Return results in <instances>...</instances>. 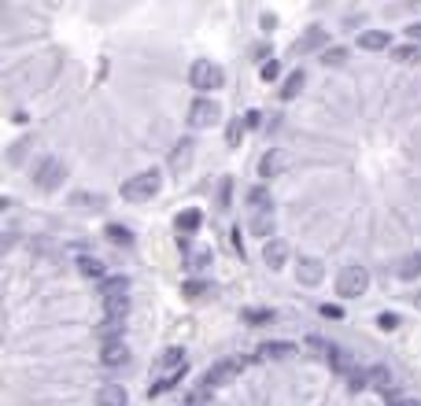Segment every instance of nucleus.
Here are the masks:
<instances>
[{
  "label": "nucleus",
  "instance_id": "obj_18",
  "mask_svg": "<svg viewBox=\"0 0 421 406\" xmlns=\"http://www.w3.org/2000/svg\"><path fill=\"white\" fill-rule=\"evenodd\" d=\"M78 270H82V277H89V281H108V270H104V263L97 255H82L78 259Z\"/></svg>",
  "mask_w": 421,
  "mask_h": 406
},
{
  "label": "nucleus",
  "instance_id": "obj_40",
  "mask_svg": "<svg viewBox=\"0 0 421 406\" xmlns=\"http://www.w3.org/2000/svg\"><path fill=\"white\" fill-rule=\"evenodd\" d=\"M278 74H281V63H278V59H266V63L259 67V78H262V82H273Z\"/></svg>",
  "mask_w": 421,
  "mask_h": 406
},
{
  "label": "nucleus",
  "instance_id": "obj_35",
  "mask_svg": "<svg viewBox=\"0 0 421 406\" xmlns=\"http://www.w3.org/2000/svg\"><path fill=\"white\" fill-rule=\"evenodd\" d=\"M392 56H396L399 63H418V59H421V45H399Z\"/></svg>",
  "mask_w": 421,
  "mask_h": 406
},
{
  "label": "nucleus",
  "instance_id": "obj_13",
  "mask_svg": "<svg viewBox=\"0 0 421 406\" xmlns=\"http://www.w3.org/2000/svg\"><path fill=\"white\" fill-rule=\"evenodd\" d=\"M200 226H204V211H196V207H189V211H178V218H174V229L181 233V237H192Z\"/></svg>",
  "mask_w": 421,
  "mask_h": 406
},
{
  "label": "nucleus",
  "instance_id": "obj_42",
  "mask_svg": "<svg viewBox=\"0 0 421 406\" xmlns=\"http://www.w3.org/2000/svg\"><path fill=\"white\" fill-rule=\"evenodd\" d=\"M322 318H333L336 321V318H344V310H340L336 303H322Z\"/></svg>",
  "mask_w": 421,
  "mask_h": 406
},
{
  "label": "nucleus",
  "instance_id": "obj_19",
  "mask_svg": "<svg viewBox=\"0 0 421 406\" xmlns=\"http://www.w3.org/2000/svg\"><path fill=\"white\" fill-rule=\"evenodd\" d=\"M104 237H108L115 247H134V229H129V226H118V222H108Z\"/></svg>",
  "mask_w": 421,
  "mask_h": 406
},
{
  "label": "nucleus",
  "instance_id": "obj_11",
  "mask_svg": "<svg viewBox=\"0 0 421 406\" xmlns=\"http://www.w3.org/2000/svg\"><path fill=\"white\" fill-rule=\"evenodd\" d=\"M100 362H104V365H126V362H129V347H126V340H104V347H100Z\"/></svg>",
  "mask_w": 421,
  "mask_h": 406
},
{
  "label": "nucleus",
  "instance_id": "obj_2",
  "mask_svg": "<svg viewBox=\"0 0 421 406\" xmlns=\"http://www.w3.org/2000/svg\"><path fill=\"white\" fill-rule=\"evenodd\" d=\"M189 82L192 89H200V93H215V89L226 85V71L218 67V63H210V59H196L192 67H189Z\"/></svg>",
  "mask_w": 421,
  "mask_h": 406
},
{
  "label": "nucleus",
  "instance_id": "obj_5",
  "mask_svg": "<svg viewBox=\"0 0 421 406\" xmlns=\"http://www.w3.org/2000/svg\"><path fill=\"white\" fill-rule=\"evenodd\" d=\"M248 362H252V358H222V362H215V365H210V370L204 373V388L210 391V388H218V384L233 381V377L241 373Z\"/></svg>",
  "mask_w": 421,
  "mask_h": 406
},
{
  "label": "nucleus",
  "instance_id": "obj_4",
  "mask_svg": "<svg viewBox=\"0 0 421 406\" xmlns=\"http://www.w3.org/2000/svg\"><path fill=\"white\" fill-rule=\"evenodd\" d=\"M63 177H67V166H63L56 155L41 159V163H37V170H34V181H37V189H41V192L59 189V185H63Z\"/></svg>",
  "mask_w": 421,
  "mask_h": 406
},
{
  "label": "nucleus",
  "instance_id": "obj_22",
  "mask_svg": "<svg viewBox=\"0 0 421 406\" xmlns=\"http://www.w3.org/2000/svg\"><path fill=\"white\" fill-rule=\"evenodd\" d=\"M181 377H185V365H181V370H174V373H166V377H159V381H155L152 388H148V399H155V396H166L170 388H178V381Z\"/></svg>",
  "mask_w": 421,
  "mask_h": 406
},
{
  "label": "nucleus",
  "instance_id": "obj_20",
  "mask_svg": "<svg viewBox=\"0 0 421 406\" xmlns=\"http://www.w3.org/2000/svg\"><path fill=\"white\" fill-rule=\"evenodd\" d=\"M259 355L262 358H288V355H296V344H288V340H266L259 347Z\"/></svg>",
  "mask_w": 421,
  "mask_h": 406
},
{
  "label": "nucleus",
  "instance_id": "obj_29",
  "mask_svg": "<svg viewBox=\"0 0 421 406\" xmlns=\"http://www.w3.org/2000/svg\"><path fill=\"white\" fill-rule=\"evenodd\" d=\"M304 82H307V74H304V71H292V74H288V78H285V89H281V100H292V96L299 93V89H304Z\"/></svg>",
  "mask_w": 421,
  "mask_h": 406
},
{
  "label": "nucleus",
  "instance_id": "obj_34",
  "mask_svg": "<svg viewBox=\"0 0 421 406\" xmlns=\"http://www.w3.org/2000/svg\"><path fill=\"white\" fill-rule=\"evenodd\" d=\"M104 310L115 314V318H126V310H129V296H118V299H104Z\"/></svg>",
  "mask_w": 421,
  "mask_h": 406
},
{
  "label": "nucleus",
  "instance_id": "obj_33",
  "mask_svg": "<svg viewBox=\"0 0 421 406\" xmlns=\"http://www.w3.org/2000/svg\"><path fill=\"white\" fill-rule=\"evenodd\" d=\"M348 384H351V391H362V388H370V370H362V365H355V370L348 373Z\"/></svg>",
  "mask_w": 421,
  "mask_h": 406
},
{
  "label": "nucleus",
  "instance_id": "obj_32",
  "mask_svg": "<svg viewBox=\"0 0 421 406\" xmlns=\"http://www.w3.org/2000/svg\"><path fill=\"white\" fill-rule=\"evenodd\" d=\"M244 133H248V122H244V119H233V122L226 126V144H229V148H236V144L244 140Z\"/></svg>",
  "mask_w": 421,
  "mask_h": 406
},
{
  "label": "nucleus",
  "instance_id": "obj_41",
  "mask_svg": "<svg viewBox=\"0 0 421 406\" xmlns=\"http://www.w3.org/2000/svg\"><path fill=\"white\" fill-rule=\"evenodd\" d=\"M307 347H311V351H318V355H329V351H333L336 344H329L325 336H307Z\"/></svg>",
  "mask_w": 421,
  "mask_h": 406
},
{
  "label": "nucleus",
  "instance_id": "obj_24",
  "mask_svg": "<svg viewBox=\"0 0 421 406\" xmlns=\"http://www.w3.org/2000/svg\"><path fill=\"white\" fill-rule=\"evenodd\" d=\"M71 207H78V211H100L104 196H97V192H74L71 196Z\"/></svg>",
  "mask_w": 421,
  "mask_h": 406
},
{
  "label": "nucleus",
  "instance_id": "obj_30",
  "mask_svg": "<svg viewBox=\"0 0 421 406\" xmlns=\"http://www.w3.org/2000/svg\"><path fill=\"white\" fill-rule=\"evenodd\" d=\"M329 362H333L336 373H351V370H355V362H351V355H348L344 347H333V351H329Z\"/></svg>",
  "mask_w": 421,
  "mask_h": 406
},
{
  "label": "nucleus",
  "instance_id": "obj_31",
  "mask_svg": "<svg viewBox=\"0 0 421 406\" xmlns=\"http://www.w3.org/2000/svg\"><path fill=\"white\" fill-rule=\"evenodd\" d=\"M159 365H166L170 373L181 370V365H185V351H181V347H166V351H163V358H159Z\"/></svg>",
  "mask_w": 421,
  "mask_h": 406
},
{
  "label": "nucleus",
  "instance_id": "obj_43",
  "mask_svg": "<svg viewBox=\"0 0 421 406\" xmlns=\"http://www.w3.org/2000/svg\"><path fill=\"white\" fill-rule=\"evenodd\" d=\"M406 37H411V45H421V22H411V26H406Z\"/></svg>",
  "mask_w": 421,
  "mask_h": 406
},
{
  "label": "nucleus",
  "instance_id": "obj_38",
  "mask_svg": "<svg viewBox=\"0 0 421 406\" xmlns=\"http://www.w3.org/2000/svg\"><path fill=\"white\" fill-rule=\"evenodd\" d=\"M344 59H348V48H325L322 52V63H329V67H340Z\"/></svg>",
  "mask_w": 421,
  "mask_h": 406
},
{
  "label": "nucleus",
  "instance_id": "obj_12",
  "mask_svg": "<svg viewBox=\"0 0 421 406\" xmlns=\"http://www.w3.org/2000/svg\"><path fill=\"white\" fill-rule=\"evenodd\" d=\"M296 277L299 281H304V284H318L322 277H325V266L318 263V259H299V263H296Z\"/></svg>",
  "mask_w": 421,
  "mask_h": 406
},
{
  "label": "nucleus",
  "instance_id": "obj_7",
  "mask_svg": "<svg viewBox=\"0 0 421 406\" xmlns=\"http://www.w3.org/2000/svg\"><path fill=\"white\" fill-rule=\"evenodd\" d=\"M192 155H196V140H192V137H181V140L174 144V152H170L166 166L174 170V174H185V170L192 166Z\"/></svg>",
  "mask_w": 421,
  "mask_h": 406
},
{
  "label": "nucleus",
  "instance_id": "obj_15",
  "mask_svg": "<svg viewBox=\"0 0 421 406\" xmlns=\"http://www.w3.org/2000/svg\"><path fill=\"white\" fill-rule=\"evenodd\" d=\"M118 296H129V277L115 273V277L100 281V299H118Z\"/></svg>",
  "mask_w": 421,
  "mask_h": 406
},
{
  "label": "nucleus",
  "instance_id": "obj_8",
  "mask_svg": "<svg viewBox=\"0 0 421 406\" xmlns=\"http://www.w3.org/2000/svg\"><path fill=\"white\" fill-rule=\"evenodd\" d=\"M288 163H292V159H288L285 148H270V152L259 159V177H266V181H270V177H281V170H285Z\"/></svg>",
  "mask_w": 421,
  "mask_h": 406
},
{
  "label": "nucleus",
  "instance_id": "obj_36",
  "mask_svg": "<svg viewBox=\"0 0 421 406\" xmlns=\"http://www.w3.org/2000/svg\"><path fill=\"white\" fill-rule=\"evenodd\" d=\"M181 292H185L189 299H204V296L210 292V284H207V281H196V277H192V281H185V288H181Z\"/></svg>",
  "mask_w": 421,
  "mask_h": 406
},
{
  "label": "nucleus",
  "instance_id": "obj_26",
  "mask_svg": "<svg viewBox=\"0 0 421 406\" xmlns=\"http://www.w3.org/2000/svg\"><path fill=\"white\" fill-rule=\"evenodd\" d=\"M252 233H255V237H262V244L273 240V215L270 211L266 215H255L252 218Z\"/></svg>",
  "mask_w": 421,
  "mask_h": 406
},
{
  "label": "nucleus",
  "instance_id": "obj_44",
  "mask_svg": "<svg viewBox=\"0 0 421 406\" xmlns=\"http://www.w3.org/2000/svg\"><path fill=\"white\" fill-rule=\"evenodd\" d=\"M244 122H248V129H255V126L262 122V111H248V115H244Z\"/></svg>",
  "mask_w": 421,
  "mask_h": 406
},
{
  "label": "nucleus",
  "instance_id": "obj_3",
  "mask_svg": "<svg viewBox=\"0 0 421 406\" xmlns=\"http://www.w3.org/2000/svg\"><path fill=\"white\" fill-rule=\"evenodd\" d=\"M366 288H370V273H366V266L351 263L336 273V296L340 299H359L366 296Z\"/></svg>",
  "mask_w": 421,
  "mask_h": 406
},
{
  "label": "nucleus",
  "instance_id": "obj_10",
  "mask_svg": "<svg viewBox=\"0 0 421 406\" xmlns=\"http://www.w3.org/2000/svg\"><path fill=\"white\" fill-rule=\"evenodd\" d=\"M262 263H266L270 270H285V263H288V244L285 240H266L262 244Z\"/></svg>",
  "mask_w": 421,
  "mask_h": 406
},
{
  "label": "nucleus",
  "instance_id": "obj_46",
  "mask_svg": "<svg viewBox=\"0 0 421 406\" xmlns=\"http://www.w3.org/2000/svg\"><path fill=\"white\" fill-rule=\"evenodd\" d=\"M418 303H421V296H418Z\"/></svg>",
  "mask_w": 421,
  "mask_h": 406
},
{
  "label": "nucleus",
  "instance_id": "obj_9",
  "mask_svg": "<svg viewBox=\"0 0 421 406\" xmlns=\"http://www.w3.org/2000/svg\"><path fill=\"white\" fill-rule=\"evenodd\" d=\"M325 41H329V34L318 30V26H311V30L299 37V41H292V56H307V52H314V48L325 52Z\"/></svg>",
  "mask_w": 421,
  "mask_h": 406
},
{
  "label": "nucleus",
  "instance_id": "obj_37",
  "mask_svg": "<svg viewBox=\"0 0 421 406\" xmlns=\"http://www.w3.org/2000/svg\"><path fill=\"white\" fill-rule=\"evenodd\" d=\"M218 207H233V177H222V185H218Z\"/></svg>",
  "mask_w": 421,
  "mask_h": 406
},
{
  "label": "nucleus",
  "instance_id": "obj_21",
  "mask_svg": "<svg viewBox=\"0 0 421 406\" xmlns=\"http://www.w3.org/2000/svg\"><path fill=\"white\" fill-rule=\"evenodd\" d=\"M370 388H377L380 396H388V391L396 388V384H392V370H388V365H370Z\"/></svg>",
  "mask_w": 421,
  "mask_h": 406
},
{
  "label": "nucleus",
  "instance_id": "obj_17",
  "mask_svg": "<svg viewBox=\"0 0 421 406\" xmlns=\"http://www.w3.org/2000/svg\"><path fill=\"white\" fill-rule=\"evenodd\" d=\"M396 277H399V281H418V277H421V252H414V255H403V259H399Z\"/></svg>",
  "mask_w": 421,
  "mask_h": 406
},
{
  "label": "nucleus",
  "instance_id": "obj_16",
  "mask_svg": "<svg viewBox=\"0 0 421 406\" xmlns=\"http://www.w3.org/2000/svg\"><path fill=\"white\" fill-rule=\"evenodd\" d=\"M388 45H392V34L388 30H366L359 37V48H366V52H385Z\"/></svg>",
  "mask_w": 421,
  "mask_h": 406
},
{
  "label": "nucleus",
  "instance_id": "obj_23",
  "mask_svg": "<svg viewBox=\"0 0 421 406\" xmlns=\"http://www.w3.org/2000/svg\"><path fill=\"white\" fill-rule=\"evenodd\" d=\"M248 203H252L255 207V215H266L270 211V189L266 185H255V189H248Z\"/></svg>",
  "mask_w": 421,
  "mask_h": 406
},
{
  "label": "nucleus",
  "instance_id": "obj_14",
  "mask_svg": "<svg viewBox=\"0 0 421 406\" xmlns=\"http://www.w3.org/2000/svg\"><path fill=\"white\" fill-rule=\"evenodd\" d=\"M126 403H129V396L122 384H104L97 391V406H126Z\"/></svg>",
  "mask_w": 421,
  "mask_h": 406
},
{
  "label": "nucleus",
  "instance_id": "obj_45",
  "mask_svg": "<svg viewBox=\"0 0 421 406\" xmlns=\"http://www.w3.org/2000/svg\"><path fill=\"white\" fill-rule=\"evenodd\" d=\"M392 406H421L418 399H399V403H392Z\"/></svg>",
  "mask_w": 421,
  "mask_h": 406
},
{
  "label": "nucleus",
  "instance_id": "obj_1",
  "mask_svg": "<svg viewBox=\"0 0 421 406\" xmlns=\"http://www.w3.org/2000/svg\"><path fill=\"white\" fill-rule=\"evenodd\" d=\"M159 189H163L159 170H141V174L126 177L122 196H126V200H134V203H144V200H152V196H159Z\"/></svg>",
  "mask_w": 421,
  "mask_h": 406
},
{
  "label": "nucleus",
  "instance_id": "obj_27",
  "mask_svg": "<svg viewBox=\"0 0 421 406\" xmlns=\"http://www.w3.org/2000/svg\"><path fill=\"white\" fill-rule=\"evenodd\" d=\"M207 266H210V247H196L192 255H185V270L189 273H200Z\"/></svg>",
  "mask_w": 421,
  "mask_h": 406
},
{
  "label": "nucleus",
  "instance_id": "obj_25",
  "mask_svg": "<svg viewBox=\"0 0 421 406\" xmlns=\"http://www.w3.org/2000/svg\"><path fill=\"white\" fill-rule=\"evenodd\" d=\"M122 329H126V318H115V314H104V321H100V333H104V340H122Z\"/></svg>",
  "mask_w": 421,
  "mask_h": 406
},
{
  "label": "nucleus",
  "instance_id": "obj_28",
  "mask_svg": "<svg viewBox=\"0 0 421 406\" xmlns=\"http://www.w3.org/2000/svg\"><path fill=\"white\" fill-rule=\"evenodd\" d=\"M273 318H278V314H273L270 307H248V310H244V321H248V325H270Z\"/></svg>",
  "mask_w": 421,
  "mask_h": 406
},
{
  "label": "nucleus",
  "instance_id": "obj_39",
  "mask_svg": "<svg viewBox=\"0 0 421 406\" xmlns=\"http://www.w3.org/2000/svg\"><path fill=\"white\" fill-rule=\"evenodd\" d=\"M377 325H380V329H385V333L399 329V314H392V310H380V314H377Z\"/></svg>",
  "mask_w": 421,
  "mask_h": 406
},
{
  "label": "nucleus",
  "instance_id": "obj_6",
  "mask_svg": "<svg viewBox=\"0 0 421 406\" xmlns=\"http://www.w3.org/2000/svg\"><path fill=\"white\" fill-rule=\"evenodd\" d=\"M218 119H222V103L210 100V96H200V100L189 108V122H192V126H215Z\"/></svg>",
  "mask_w": 421,
  "mask_h": 406
}]
</instances>
